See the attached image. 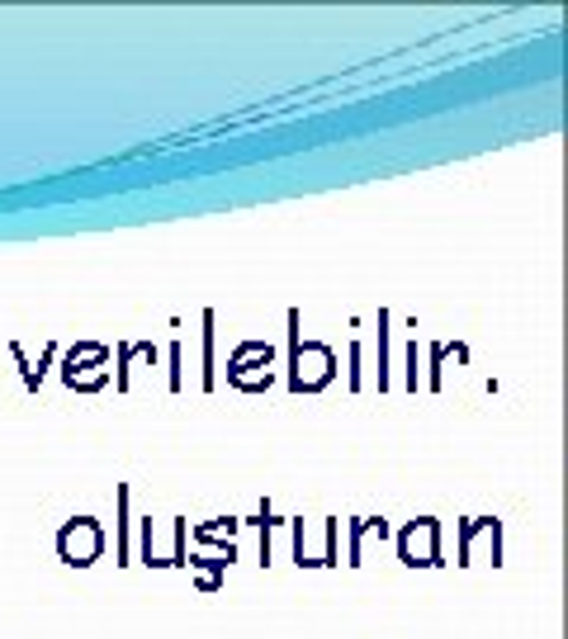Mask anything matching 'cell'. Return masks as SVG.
<instances>
[{"instance_id": "obj_1", "label": "cell", "mask_w": 568, "mask_h": 639, "mask_svg": "<svg viewBox=\"0 0 568 639\" xmlns=\"http://www.w3.org/2000/svg\"><path fill=\"white\" fill-rule=\"evenodd\" d=\"M57 550L67 564H95V554H100V526L90 517H76L67 531L57 535Z\"/></svg>"}]
</instances>
